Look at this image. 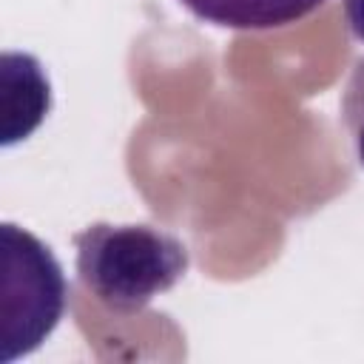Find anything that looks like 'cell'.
Listing matches in <instances>:
<instances>
[{
	"label": "cell",
	"mask_w": 364,
	"mask_h": 364,
	"mask_svg": "<svg viewBox=\"0 0 364 364\" xmlns=\"http://www.w3.org/2000/svg\"><path fill=\"white\" fill-rule=\"evenodd\" d=\"M82 287L117 313H139L188 270V247L154 225L94 222L71 236Z\"/></svg>",
	"instance_id": "6da1fadb"
},
{
	"label": "cell",
	"mask_w": 364,
	"mask_h": 364,
	"mask_svg": "<svg viewBox=\"0 0 364 364\" xmlns=\"http://www.w3.org/2000/svg\"><path fill=\"white\" fill-rule=\"evenodd\" d=\"M3 287H0V361L34 353L65 313L68 284L51 247L26 228L0 225Z\"/></svg>",
	"instance_id": "7a4b0ae2"
},
{
	"label": "cell",
	"mask_w": 364,
	"mask_h": 364,
	"mask_svg": "<svg viewBox=\"0 0 364 364\" xmlns=\"http://www.w3.org/2000/svg\"><path fill=\"white\" fill-rule=\"evenodd\" d=\"M0 100H3V145L26 139L51 108V85L31 54L6 51L0 63Z\"/></svg>",
	"instance_id": "3957f363"
},
{
	"label": "cell",
	"mask_w": 364,
	"mask_h": 364,
	"mask_svg": "<svg viewBox=\"0 0 364 364\" xmlns=\"http://www.w3.org/2000/svg\"><path fill=\"white\" fill-rule=\"evenodd\" d=\"M205 23L239 31H264L290 26L318 9L324 0H179Z\"/></svg>",
	"instance_id": "277c9868"
},
{
	"label": "cell",
	"mask_w": 364,
	"mask_h": 364,
	"mask_svg": "<svg viewBox=\"0 0 364 364\" xmlns=\"http://www.w3.org/2000/svg\"><path fill=\"white\" fill-rule=\"evenodd\" d=\"M341 114H344V122L353 134L358 162L364 165V60H358L353 74H350V82H347L344 97H341Z\"/></svg>",
	"instance_id": "5b68a950"
},
{
	"label": "cell",
	"mask_w": 364,
	"mask_h": 364,
	"mask_svg": "<svg viewBox=\"0 0 364 364\" xmlns=\"http://www.w3.org/2000/svg\"><path fill=\"white\" fill-rule=\"evenodd\" d=\"M344 14L350 23V31L364 43V0H344Z\"/></svg>",
	"instance_id": "8992f818"
}]
</instances>
